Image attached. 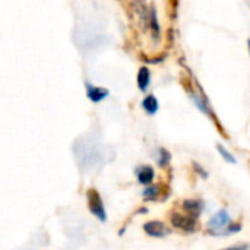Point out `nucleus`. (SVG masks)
I'll use <instances>...</instances> for the list:
<instances>
[{
    "instance_id": "obj_8",
    "label": "nucleus",
    "mask_w": 250,
    "mask_h": 250,
    "mask_svg": "<svg viewBox=\"0 0 250 250\" xmlns=\"http://www.w3.org/2000/svg\"><path fill=\"white\" fill-rule=\"evenodd\" d=\"M183 207H185L186 211H189V212L193 214V215H198V214L201 212V211H199V209H201V205H199V202H196V201H186Z\"/></svg>"
},
{
    "instance_id": "obj_6",
    "label": "nucleus",
    "mask_w": 250,
    "mask_h": 250,
    "mask_svg": "<svg viewBox=\"0 0 250 250\" xmlns=\"http://www.w3.org/2000/svg\"><path fill=\"white\" fill-rule=\"evenodd\" d=\"M149 85V70L148 67H141L139 73H138V86L145 91Z\"/></svg>"
},
{
    "instance_id": "obj_11",
    "label": "nucleus",
    "mask_w": 250,
    "mask_h": 250,
    "mask_svg": "<svg viewBox=\"0 0 250 250\" xmlns=\"http://www.w3.org/2000/svg\"><path fill=\"white\" fill-rule=\"evenodd\" d=\"M248 245H239V246H231V248H227V249L223 250H248Z\"/></svg>"
},
{
    "instance_id": "obj_5",
    "label": "nucleus",
    "mask_w": 250,
    "mask_h": 250,
    "mask_svg": "<svg viewBox=\"0 0 250 250\" xmlns=\"http://www.w3.org/2000/svg\"><path fill=\"white\" fill-rule=\"evenodd\" d=\"M154 179V170L151 167H141V170L138 171V180L142 185H148L151 183Z\"/></svg>"
},
{
    "instance_id": "obj_3",
    "label": "nucleus",
    "mask_w": 250,
    "mask_h": 250,
    "mask_svg": "<svg viewBox=\"0 0 250 250\" xmlns=\"http://www.w3.org/2000/svg\"><path fill=\"white\" fill-rule=\"evenodd\" d=\"M144 230L154 237H163L166 234H168L167 227L161 223V221H149L144 226Z\"/></svg>"
},
{
    "instance_id": "obj_4",
    "label": "nucleus",
    "mask_w": 250,
    "mask_h": 250,
    "mask_svg": "<svg viewBox=\"0 0 250 250\" xmlns=\"http://www.w3.org/2000/svg\"><path fill=\"white\" fill-rule=\"evenodd\" d=\"M108 95V91L104 88H98V86H88V98L94 103H100L103 101L105 97Z\"/></svg>"
},
{
    "instance_id": "obj_10",
    "label": "nucleus",
    "mask_w": 250,
    "mask_h": 250,
    "mask_svg": "<svg viewBox=\"0 0 250 250\" xmlns=\"http://www.w3.org/2000/svg\"><path fill=\"white\" fill-rule=\"evenodd\" d=\"M218 149H220V152H221V155L227 160V161H230V163H236V158L233 157V155H230L229 154V151L227 149H224L223 146H218Z\"/></svg>"
},
{
    "instance_id": "obj_2",
    "label": "nucleus",
    "mask_w": 250,
    "mask_h": 250,
    "mask_svg": "<svg viewBox=\"0 0 250 250\" xmlns=\"http://www.w3.org/2000/svg\"><path fill=\"white\" fill-rule=\"evenodd\" d=\"M171 223H173L174 227H177V229H180L183 231H188V233L193 231L195 227H196V223H195V220L192 217L182 215V214H174L171 217Z\"/></svg>"
},
{
    "instance_id": "obj_9",
    "label": "nucleus",
    "mask_w": 250,
    "mask_h": 250,
    "mask_svg": "<svg viewBox=\"0 0 250 250\" xmlns=\"http://www.w3.org/2000/svg\"><path fill=\"white\" fill-rule=\"evenodd\" d=\"M229 221V217H227V214L226 212H220L212 221H211V226L215 229V227H223L226 223Z\"/></svg>"
},
{
    "instance_id": "obj_12",
    "label": "nucleus",
    "mask_w": 250,
    "mask_h": 250,
    "mask_svg": "<svg viewBox=\"0 0 250 250\" xmlns=\"http://www.w3.org/2000/svg\"><path fill=\"white\" fill-rule=\"evenodd\" d=\"M249 51H250V40H249Z\"/></svg>"
},
{
    "instance_id": "obj_7",
    "label": "nucleus",
    "mask_w": 250,
    "mask_h": 250,
    "mask_svg": "<svg viewBox=\"0 0 250 250\" xmlns=\"http://www.w3.org/2000/svg\"><path fill=\"white\" fill-rule=\"evenodd\" d=\"M142 105H144V108H145V111H146L148 114H154V113L158 110V101H157V98H155L154 95H148V97L144 100Z\"/></svg>"
},
{
    "instance_id": "obj_1",
    "label": "nucleus",
    "mask_w": 250,
    "mask_h": 250,
    "mask_svg": "<svg viewBox=\"0 0 250 250\" xmlns=\"http://www.w3.org/2000/svg\"><path fill=\"white\" fill-rule=\"evenodd\" d=\"M86 198H88V207H89V211L100 220V221H105L107 220V215H105V209H104V205H103V199L100 196V193L95 190V189H89L88 193H86Z\"/></svg>"
}]
</instances>
